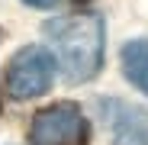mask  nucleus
Masks as SVG:
<instances>
[{
    "label": "nucleus",
    "mask_w": 148,
    "mask_h": 145,
    "mask_svg": "<svg viewBox=\"0 0 148 145\" xmlns=\"http://www.w3.org/2000/svg\"><path fill=\"white\" fill-rule=\"evenodd\" d=\"M45 42L52 48L55 61L61 65V74L71 84L90 81L103 65V16L97 13H68L55 16L45 26Z\"/></svg>",
    "instance_id": "obj_1"
},
{
    "label": "nucleus",
    "mask_w": 148,
    "mask_h": 145,
    "mask_svg": "<svg viewBox=\"0 0 148 145\" xmlns=\"http://www.w3.org/2000/svg\"><path fill=\"white\" fill-rule=\"evenodd\" d=\"M90 123L74 103L42 107L29 123V145H87Z\"/></svg>",
    "instance_id": "obj_2"
},
{
    "label": "nucleus",
    "mask_w": 148,
    "mask_h": 145,
    "mask_svg": "<svg viewBox=\"0 0 148 145\" xmlns=\"http://www.w3.org/2000/svg\"><path fill=\"white\" fill-rule=\"evenodd\" d=\"M7 90L16 100L42 97L55 81V55L42 45H26L10 58L7 65Z\"/></svg>",
    "instance_id": "obj_3"
},
{
    "label": "nucleus",
    "mask_w": 148,
    "mask_h": 145,
    "mask_svg": "<svg viewBox=\"0 0 148 145\" xmlns=\"http://www.w3.org/2000/svg\"><path fill=\"white\" fill-rule=\"evenodd\" d=\"M113 107L116 110H106V116L116 145H148V110L119 100H113Z\"/></svg>",
    "instance_id": "obj_4"
},
{
    "label": "nucleus",
    "mask_w": 148,
    "mask_h": 145,
    "mask_svg": "<svg viewBox=\"0 0 148 145\" xmlns=\"http://www.w3.org/2000/svg\"><path fill=\"white\" fill-rule=\"evenodd\" d=\"M122 74L148 97V39H132L122 45Z\"/></svg>",
    "instance_id": "obj_5"
},
{
    "label": "nucleus",
    "mask_w": 148,
    "mask_h": 145,
    "mask_svg": "<svg viewBox=\"0 0 148 145\" xmlns=\"http://www.w3.org/2000/svg\"><path fill=\"white\" fill-rule=\"evenodd\" d=\"M29 7H39V10H48V7H58L61 0H26Z\"/></svg>",
    "instance_id": "obj_6"
}]
</instances>
